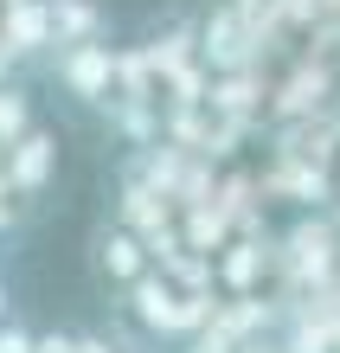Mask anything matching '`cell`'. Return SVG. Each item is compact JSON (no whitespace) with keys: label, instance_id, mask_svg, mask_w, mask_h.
Segmentation results:
<instances>
[{"label":"cell","instance_id":"1","mask_svg":"<svg viewBox=\"0 0 340 353\" xmlns=\"http://www.w3.org/2000/svg\"><path fill=\"white\" fill-rule=\"evenodd\" d=\"M283 270L295 289H308V296H321L334 289V270H340V238L328 219H302L295 232L283 238Z\"/></svg>","mask_w":340,"mask_h":353},{"label":"cell","instance_id":"2","mask_svg":"<svg viewBox=\"0 0 340 353\" xmlns=\"http://www.w3.org/2000/svg\"><path fill=\"white\" fill-rule=\"evenodd\" d=\"M58 84H65V97L77 103H110L116 97V52L103 46V39H90V46H65L58 52Z\"/></svg>","mask_w":340,"mask_h":353},{"label":"cell","instance_id":"3","mask_svg":"<svg viewBox=\"0 0 340 353\" xmlns=\"http://www.w3.org/2000/svg\"><path fill=\"white\" fill-rule=\"evenodd\" d=\"M52 168H58V135L52 129H32L26 141H13V148H7V161H0V186L19 193V199H32V193H46Z\"/></svg>","mask_w":340,"mask_h":353},{"label":"cell","instance_id":"4","mask_svg":"<svg viewBox=\"0 0 340 353\" xmlns=\"http://www.w3.org/2000/svg\"><path fill=\"white\" fill-rule=\"evenodd\" d=\"M0 46L7 58H39L46 46H58L52 0H0Z\"/></svg>","mask_w":340,"mask_h":353},{"label":"cell","instance_id":"5","mask_svg":"<svg viewBox=\"0 0 340 353\" xmlns=\"http://www.w3.org/2000/svg\"><path fill=\"white\" fill-rule=\"evenodd\" d=\"M180 225V212H174V199L167 193H154L148 180H122V232H135L141 244H154V238H167Z\"/></svg>","mask_w":340,"mask_h":353},{"label":"cell","instance_id":"6","mask_svg":"<svg viewBox=\"0 0 340 353\" xmlns=\"http://www.w3.org/2000/svg\"><path fill=\"white\" fill-rule=\"evenodd\" d=\"M97 270L110 283H141L148 270H154V257H148V244L135 238V232H122V225H110V232H97Z\"/></svg>","mask_w":340,"mask_h":353},{"label":"cell","instance_id":"7","mask_svg":"<svg viewBox=\"0 0 340 353\" xmlns=\"http://www.w3.org/2000/svg\"><path fill=\"white\" fill-rule=\"evenodd\" d=\"M199 39H206L199 52H206V65H212V71H225V77H231V71H244V65H250V26H244V19L231 13V7L212 19Z\"/></svg>","mask_w":340,"mask_h":353},{"label":"cell","instance_id":"8","mask_svg":"<svg viewBox=\"0 0 340 353\" xmlns=\"http://www.w3.org/2000/svg\"><path fill=\"white\" fill-rule=\"evenodd\" d=\"M212 270H219V289L225 296H250L263 276V244L257 238H231L219 257H212Z\"/></svg>","mask_w":340,"mask_h":353},{"label":"cell","instance_id":"9","mask_svg":"<svg viewBox=\"0 0 340 353\" xmlns=\"http://www.w3.org/2000/svg\"><path fill=\"white\" fill-rule=\"evenodd\" d=\"M52 26H58V52L90 46L97 39V0H52Z\"/></svg>","mask_w":340,"mask_h":353},{"label":"cell","instance_id":"10","mask_svg":"<svg viewBox=\"0 0 340 353\" xmlns=\"http://www.w3.org/2000/svg\"><path fill=\"white\" fill-rule=\"evenodd\" d=\"M39 129L32 122V97L19 84H0V148H13V141H26Z\"/></svg>","mask_w":340,"mask_h":353},{"label":"cell","instance_id":"11","mask_svg":"<svg viewBox=\"0 0 340 353\" xmlns=\"http://www.w3.org/2000/svg\"><path fill=\"white\" fill-rule=\"evenodd\" d=\"M276 186H283L289 199H302V205H314L321 193H334V174H321V168H308V161H289V168L276 174Z\"/></svg>","mask_w":340,"mask_h":353},{"label":"cell","instance_id":"12","mask_svg":"<svg viewBox=\"0 0 340 353\" xmlns=\"http://www.w3.org/2000/svg\"><path fill=\"white\" fill-rule=\"evenodd\" d=\"M186 353H244V341H231V334H225V327H219V321H212V327H206V334H193V341H186Z\"/></svg>","mask_w":340,"mask_h":353},{"label":"cell","instance_id":"13","mask_svg":"<svg viewBox=\"0 0 340 353\" xmlns=\"http://www.w3.org/2000/svg\"><path fill=\"white\" fill-rule=\"evenodd\" d=\"M39 334H26V327H13V321H0V353H32Z\"/></svg>","mask_w":340,"mask_h":353},{"label":"cell","instance_id":"14","mask_svg":"<svg viewBox=\"0 0 340 353\" xmlns=\"http://www.w3.org/2000/svg\"><path fill=\"white\" fill-rule=\"evenodd\" d=\"M32 353H83V341H77V334H39Z\"/></svg>","mask_w":340,"mask_h":353},{"label":"cell","instance_id":"15","mask_svg":"<svg viewBox=\"0 0 340 353\" xmlns=\"http://www.w3.org/2000/svg\"><path fill=\"white\" fill-rule=\"evenodd\" d=\"M334 199H340V161H334Z\"/></svg>","mask_w":340,"mask_h":353},{"label":"cell","instance_id":"16","mask_svg":"<svg viewBox=\"0 0 340 353\" xmlns=\"http://www.w3.org/2000/svg\"><path fill=\"white\" fill-rule=\"evenodd\" d=\"M0 315H7V283H0Z\"/></svg>","mask_w":340,"mask_h":353},{"label":"cell","instance_id":"17","mask_svg":"<svg viewBox=\"0 0 340 353\" xmlns=\"http://www.w3.org/2000/svg\"><path fill=\"white\" fill-rule=\"evenodd\" d=\"M334 353H340V334H334Z\"/></svg>","mask_w":340,"mask_h":353}]
</instances>
